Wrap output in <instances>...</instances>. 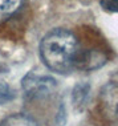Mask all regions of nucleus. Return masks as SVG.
Here are the masks:
<instances>
[{
	"label": "nucleus",
	"instance_id": "f257e3e1",
	"mask_svg": "<svg viewBox=\"0 0 118 126\" xmlns=\"http://www.w3.org/2000/svg\"><path fill=\"white\" fill-rule=\"evenodd\" d=\"M80 45L77 37L65 28L49 31L40 43V56L50 70L60 74L69 73L74 68Z\"/></svg>",
	"mask_w": 118,
	"mask_h": 126
},
{
	"label": "nucleus",
	"instance_id": "f03ea898",
	"mask_svg": "<svg viewBox=\"0 0 118 126\" xmlns=\"http://www.w3.org/2000/svg\"><path fill=\"white\" fill-rule=\"evenodd\" d=\"M21 88L27 98L39 100V98H46L55 93L57 81L50 76L28 72L21 80Z\"/></svg>",
	"mask_w": 118,
	"mask_h": 126
},
{
	"label": "nucleus",
	"instance_id": "7ed1b4c3",
	"mask_svg": "<svg viewBox=\"0 0 118 126\" xmlns=\"http://www.w3.org/2000/svg\"><path fill=\"white\" fill-rule=\"evenodd\" d=\"M107 57L105 53L97 49H89V50H81L77 53L74 68L81 70H96L102 68L106 64Z\"/></svg>",
	"mask_w": 118,
	"mask_h": 126
},
{
	"label": "nucleus",
	"instance_id": "20e7f679",
	"mask_svg": "<svg viewBox=\"0 0 118 126\" xmlns=\"http://www.w3.org/2000/svg\"><path fill=\"white\" fill-rule=\"evenodd\" d=\"M101 102L109 120H118V84H107L103 88Z\"/></svg>",
	"mask_w": 118,
	"mask_h": 126
},
{
	"label": "nucleus",
	"instance_id": "39448f33",
	"mask_svg": "<svg viewBox=\"0 0 118 126\" xmlns=\"http://www.w3.org/2000/svg\"><path fill=\"white\" fill-rule=\"evenodd\" d=\"M24 0H0V24L15 16L23 7Z\"/></svg>",
	"mask_w": 118,
	"mask_h": 126
},
{
	"label": "nucleus",
	"instance_id": "423d86ee",
	"mask_svg": "<svg viewBox=\"0 0 118 126\" xmlns=\"http://www.w3.org/2000/svg\"><path fill=\"white\" fill-rule=\"evenodd\" d=\"M89 92H90V85L88 82H80L76 85L72 93V102L74 105V108H80L82 105H85L88 97H89Z\"/></svg>",
	"mask_w": 118,
	"mask_h": 126
},
{
	"label": "nucleus",
	"instance_id": "0eeeda50",
	"mask_svg": "<svg viewBox=\"0 0 118 126\" xmlns=\"http://www.w3.org/2000/svg\"><path fill=\"white\" fill-rule=\"evenodd\" d=\"M0 126H39L31 117L24 114H13L9 115L1 122Z\"/></svg>",
	"mask_w": 118,
	"mask_h": 126
},
{
	"label": "nucleus",
	"instance_id": "6e6552de",
	"mask_svg": "<svg viewBox=\"0 0 118 126\" xmlns=\"http://www.w3.org/2000/svg\"><path fill=\"white\" fill-rule=\"evenodd\" d=\"M100 5L105 12L118 13V0H100Z\"/></svg>",
	"mask_w": 118,
	"mask_h": 126
},
{
	"label": "nucleus",
	"instance_id": "1a4fd4ad",
	"mask_svg": "<svg viewBox=\"0 0 118 126\" xmlns=\"http://www.w3.org/2000/svg\"><path fill=\"white\" fill-rule=\"evenodd\" d=\"M15 97L12 94L9 86L5 82H0V102H7Z\"/></svg>",
	"mask_w": 118,
	"mask_h": 126
}]
</instances>
